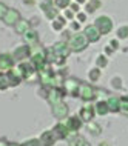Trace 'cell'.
I'll use <instances>...</instances> for the list:
<instances>
[{"mask_svg":"<svg viewBox=\"0 0 128 146\" xmlns=\"http://www.w3.org/2000/svg\"><path fill=\"white\" fill-rule=\"evenodd\" d=\"M56 140H57V135H56L54 131H46V132H43L42 137H40V141H42L43 146H53L56 143Z\"/></svg>","mask_w":128,"mask_h":146,"instance_id":"cell-12","label":"cell"},{"mask_svg":"<svg viewBox=\"0 0 128 146\" xmlns=\"http://www.w3.org/2000/svg\"><path fill=\"white\" fill-rule=\"evenodd\" d=\"M70 6H71V9H74V11H77V9H79V6L76 5V3H73V5H70Z\"/></svg>","mask_w":128,"mask_h":146,"instance_id":"cell-35","label":"cell"},{"mask_svg":"<svg viewBox=\"0 0 128 146\" xmlns=\"http://www.w3.org/2000/svg\"><path fill=\"white\" fill-rule=\"evenodd\" d=\"M77 2H79V3H82V2H83V0H77Z\"/></svg>","mask_w":128,"mask_h":146,"instance_id":"cell-37","label":"cell"},{"mask_svg":"<svg viewBox=\"0 0 128 146\" xmlns=\"http://www.w3.org/2000/svg\"><path fill=\"white\" fill-rule=\"evenodd\" d=\"M13 57L15 58V60H25L26 57H31V46L29 45H23V46L15 48Z\"/></svg>","mask_w":128,"mask_h":146,"instance_id":"cell-8","label":"cell"},{"mask_svg":"<svg viewBox=\"0 0 128 146\" xmlns=\"http://www.w3.org/2000/svg\"><path fill=\"white\" fill-rule=\"evenodd\" d=\"M79 85H80V82H79V80H76V78H70V80H66V82H65L66 89L70 91V92L73 94V96H77Z\"/></svg>","mask_w":128,"mask_h":146,"instance_id":"cell-18","label":"cell"},{"mask_svg":"<svg viewBox=\"0 0 128 146\" xmlns=\"http://www.w3.org/2000/svg\"><path fill=\"white\" fill-rule=\"evenodd\" d=\"M54 5L57 8H66L71 5V0H54Z\"/></svg>","mask_w":128,"mask_h":146,"instance_id":"cell-27","label":"cell"},{"mask_svg":"<svg viewBox=\"0 0 128 146\" xmlns=\"http://www.w3.org/2000/svg\"><path fill=\"white\" fill-rule=\"evenodd\" d=\"M73 29L76 31V33L79 31V22H73Z\"/></svg>","mask_w":128,"mask_h":146,"instance_id":"cell-34","label":"cell"},{"mask_svg":"<svg viewBox=\"0 0 128 146\" xmlns=\"http://www.w3.org/2000/svg\"><path fill=\"white\" fill-rule=\"evenodd\" d=\"M22 146H43V145H42V141H40V140H37V139H31V140H26Z\"/></svg>","mask_w":128,"mask_h":146,"instance_id":"cell-26","label":"cell"},{"mask_svg":"<svg viewBox=\"0 0 128 146\" xmlns=\"http://www.w3.org/2000/svg\"><path fill=\"white\" fill-rule=\"evenodd\" d=\"M48 102L51 103V106L59 103V102H62V92L57 88H53L50 91V94H48Z\"/></svg>","mask_w":128,"mask_h":146,"instance_id":"cell-16","label":"cell"},{"mask_svg":"<svg viewBox=\"0 0 128 146\" xmlns=\"http://www.w3.org/2000/svg\"><path fill=\"white\" fill-rule=\"evenodd\" d=\"M94 25L99 28V31L102 33V35L111 33V29H113V20H111L108 15H101V17H97L94 20Z\"/></svg>","mask_w":128,"mask_h":146,"instance_id":"cell-5","label":"cell"},{"mask_svg":"<svg viewBox=\"0 0 128 146\" xmlns=\"http://www.w3.org/2000/svg\"><path fill=\"white\" fill-rule=\"evenodd\" d=\"M65 125H66V128L70 129L71 132H76L79 128H80L82 120H80L79 117H70V118L66 120V123H65Z\"/></svg>","mask_w":128,"mask_h":146,"instance_id":"cell-15","label":"cell"},{"mask_svg":"<svg viewBox=\"0 0 128 146\" xmlns=\"http://www.w3.org/2000/svg\"><path fill=\"white\" fill-rule=\"evenodd\" d=\"M117 37L119 38H127L128 37V25H123L117 29Z\"/></svg>","mask_w":128,"mask_h":146,"instance_id":"cell-25","label":"cell"},{"mask_svg":"<svg viewBox=\"0 0 128 146\" xmlns=\"http://www.w3.org/2000/svg\"><path fill=\"white\" fill-rule=\"evenodd\" d=\"M97 65L99 66H107V58H105V56H101L97 58Z\"/></svg>","mask_w":128,"mask_h":146,"instance_id":"cell-30","label":"cell"},{"mask_svg":"<svg viewBox=\"0 0 128 146\" xmlns=\"http://www.w3.org/2000/svg\"><path fill=\"white\" fill-rule=\"evenodd\" d=\"M15 58L9 54H0V71H8L14 66Z\"/></svg>","mask_w":128,"mask_h":146,"instance_id":"cell-10","label":"cell"},{"mask_svg":"<svg viewBox=\"0 0 128 146\" xmlns=\"http://www.w3.org/2000/svg\"><path fill=\"white\" fill-rule=\"evenodd\" d=\"M119 111L128 115V97H121V109Z\"/></svg>","mask_w":128,"mask_h":146,"instance_id":"cell-24","label":"cell"},{"mask_svg":"<svg viewBox=\"0 0 128 146\" xmlns=\"http://www.w3.org/2000/svg\"><path fill=\"white\" fill-rule=\"evenodd\" d=\"M70 146H90V145H88V141L83 139V137H80V135L76 134L73 139L70 140Z\"/></svg>","mask_w":128,"mask_h":146,"instance_id":"cell-21","label":"cell"},{"mask_svg":"<svg viewBox=\"0 0 128 146\" xmlns=\"http://www.w3.org/2000/svg\"><path fill=\"white\" fill-rule=\"evenodd\" d=\"M53 114L57 118H65L68 115V106L63 102H59V103L53 105Z\"/></svg>","mask_w":128,"mask_h":146,"instance_id":"cell-11","label":"cell"},{"mask_svg":"<svg viewBox=\"0 0 128 146\" xmlns=\"http://www.w3.org/2000/svg\"><path fill=\"white\" fill-rule=\"evenodd\" d=\"M23 40H25V45H37L39 43V34H37V31H34V29H29V31H26L25 34H23Z\"/></svg>","mask_w":128,"mask_h":146,"instance_id":"cell-13","label":"cell"},{"mask_svg":"<svg viewBox=\"0 0 128 146\" xmlns=\"http://www.w3.org/2000/svg\"><path fill=\"white\" fill-rule=\"evenodd\" d=\"M8 9H9V8H8V6H6L3 2H0V20H3V17L6 15Z\"/></svg>","mask_w":128,"mask_h":146,"instance_id":"cell-28","label":"cell"},{"mask_svg":"<svg viewBox=\"0 0 128 146\" xmlns=\"http://www.w3.org/2000/svg\"><path fill=\"white\" fill-rule=\"evenodd\" d=\"M9 146H20V145H17V143H9Z\"/></svg>","mask_w":128,"mask_h":146,"instance_id":"cell-36","label":"cell"},{"mask_svg":"<svg viewBox=\"0 0 128 146\" xmlns=\"http://www.w3.org/2000/svg\"><path fill=\"white\" fill-rule=\"evenodd\" d=\"M107 103H108L110 111H113V112H117L119 109H121V98H119V97L111 96L110 98H107Z\"/></svg>","mask_w":128,"mask_h":146,"instance_id":"cell-17","label":"cell"},{"mask_svg":"<svg viewBox=\"0 0 128 146\" xmlns=\"http://www.w3.org/2000/svg\"><path fill=\"white\" fill-rule=\"evenodd\" d=\"M40 8L45 11V15L48 19H51V20H54L56 17H59V15H57V9H56V5L53 2H43L40 5Z\"/></svg>","mask_w":128,"mask_h":146,"instance_id":"cell-9","label":"cell"},{"mask_svg":"<svg viewBox=\"0 0 128 146\" xmlns=\"http://www.w3.org/2000/svg\"><path fill=\"white\" fill-rule=\"evenodd\" d=\"M90 77L93 78V80H97L99 78V69H91L90 71Z\"/></svg>","mask_w":128,"mask_h":146,"instance_id":"cell-29","label":"cell"},{"mask_svg":"<svg viewBox=\"0 0 128 146\" xmlns=\"http://www.w3.org/2000/svg\"><path fill=\"white\" fill-rule=\"evenodd\" d=\"M70 46H68L66 42H57L53 45L51 48V54H53V58L54 60H65L70 54Z\"/></svg>","mask_w":128,"mask_h":146,"instance_id":"cell-2","label":"cell"},{"mask_svg":"<svg viewBox=\"0 0 128 146\" xmlns=\"http://www.w3.org/2000/svg\"><path fill=\"white\" fill-rule=\"evenodd\" d=\"M99 6H101V2H99V0H90L85 6V13H93V11H96Z\"/></svg>","mask_w":128,"mask_h":146,"instance_id":"cell-23","label":"cell"},{"mask_svg":"<svg viewBox=\"0 0 128 146\" xmlns=\"http://www.w3.org/2000/svg\"><path fill=\"white\" fill-rule=\"evenodd\" d=\"M0 146H9V143L5 139H0Z\"/></svg>","mask_w":128,"mask_h":146,"instance_id":"cell-33","label":"cell"},{"mask_svg":"<svg viewBox=\"0 0 128 146\" xmlns=\"http://www.w3.org/2000/svg\"><path fill=\"white\" fill-rule=\"evenodd\" d=\"M19 20H20V14H19V11L13 9V8H9L6 15L3 17V22H5L8 26H15V23Z\"/></svg>","mask_w":128,"mask_h":146,"instance_id":"cell-7","label":"cell"},{"mask_svg":"<svg viewBox=\"0 0 128 146\" xmlns=\"http://www.w3.org/2000/svg\"><path fill=\"white\" fill-rule=\"evenodd\" d=\"M65 17H66V19H73V17H74L73 11H71V9H70V11H65Z\"/></svg>","mask_w":128,"mask_h":146,"instance_id":"cell-32","label":"cell"},{"mask_svg":"<svg viewBox=\"0 0 128 146\" xmlns=\"http://www.w3.org/2000/svg\"><path fill=\"white\" fill-rule=\"evenodd\" d=\"M14 29H15V33H17V34H22L23 35L26 31L31 29V25H29V22H28V20H25V19H20V20L15 23Z\"/></svg>","mask_w":128,"mask_h":146,"instance_id":"cell-14","label":"cell"},{"mask_svg":"<svg viewBox=\"0 0 128 146\" xmlns=\"http://www.w3.org/2000/svg\"><path fill=\"white\" fill-rule=\"evenodd\" d=\"M77 96L85 102H91L96 98V89L91 85L88 83H80L79 85V91H77Z\"/></svg>","mask_w":128,"mask_h":146,"instance_id":"cell-4","label":"cell"},{"mask_svg":"<svg viewBox=\"0 0 128 146\" xmlns=\"http://www.w3.org/2000/svg\"><path fill=\"white\" fill-rule=\"evenodd\" d=\"M77 20H79V22H85V20H86V14L79 13V14H77Z\"/></svg>","mask_w":128,"mask_h":146,"instance_id":"cell-31","label":"cell"},{"mask_svg":"<svg viewBox=\"0 0 128 146\" xmlns=\"http://www.w3.org/2000/svg\"><path fill=\"white\" fill-rule=\"evenodd\" d=\"M94 111L96 114H99V115H105V114L110 111V108H108V103H107V100H101V102H97L94 106Z\"/></svg>","mask_w":128,"mask_h":146,"instance_id":"cell-20","label":"cell"},{"mask_svg":"<svg viewBox=\"0 0 128 146\" xmlns=\"http://www.w3.org/2000/svg\"><path fill=\"white\" fill-rule=\"evenodd\" d=\"M88 38L86 35L83 33H74L73 35L70 37V40H68V46H70L71 51H74V52H80V51H83L88 46Z\"/></svg>","mask_w":128,"mask_h":146,"instance_id":"cell-1","label":"cell"},{"mask_svg":"<svg viewBox=\"0 0 128 146\" xmlns=\"http://www.w3.org/2000/svg\"><path fill=\"white\" fill-rule=\"evenodd\" d=\"M83 34L86 35V38H88V42L90 43H94V42H99L101 40V37H102V33L99 31V28L94 25H88L85 31H83Z\"/></svg>","mask_w":128,"mask_h":146,"instance_id":"cell-6","label":"cell"},{"mask_svg":"<svg viewBox=\"0 0 128 146\" xmlns=\"http://www.w3.org/2000/svg\"><path fill=\"white\" fill-rule=\"evenodd\" d=\"M65 28V20H63V17H56L53 20V29L54 31H62Z\"/></svg>","mask_w":128,"mask_h":146,"instance_id":"cell-22","label":"cell"},{"mask_svg":"<svg viewBox=\"0 0 128 146\" xmlns=\"http://www.w3.org/2000/svg\"><path fill=\"white\" fill-rule=\"evenodd\" d=\"M31 63L36 66V69H40L46 63V51L43 48H34L31 49Z\"/></svg>","mask_w":128,"mask_h":146,"instance_id":"cell-3","label":"cell"},{"mask_svg":"<svg viewBox=\"0 0 128 146\" xmlns=\"http://www.w3.org/2000/svg\"><path fill=\"white\" fill-rule=\"evenodd\" d=\"M93 117H94V108H91L90 105H86L85 108L80 111V118L83 121H90Z\"/></svg>","mask_w":128,"mask_h":146,"instance_id":"cell-19","label":"cell"}]
</instances>
